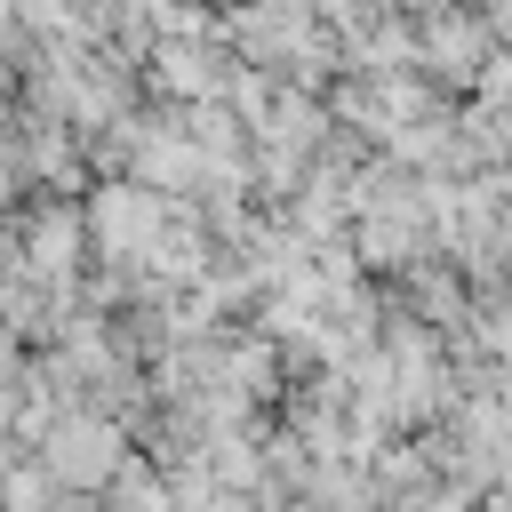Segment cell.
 Returning <instances> with one entry per match:
<instances>
[{
  "mask_svg": "<svg viewBox=\"0 0 512 512\" xmlns=\"http://www.w3.org/2000/svg\"><path fill=\"white\" fill-rule=\"evenodd\" d=\"M496 56H504V48H496L480 0H448V8H424V16H416V72L472 88V80H488Z\"/></svg>",
  "mask_w": 512,
  "mask_h": 512,
  "instance_id": "cell-1",
  "label": "cell"
},
{
  "mask_svg": "<svg viewBox=\"0 0 512 512\" xmlns=\"http://www.w3.org/2000/svg\"><path fill=\"white\" fill-rule=\"evenodd\" d=\"M48 472H56V488H104V480H120V424L96 416V408L56 416V432H48Z\"/></svg>",
  "mask_w": 512,
  "mask_h": 512,
  "instance_id": "cell-2",
  "label": "cell"
}]
</instances>
